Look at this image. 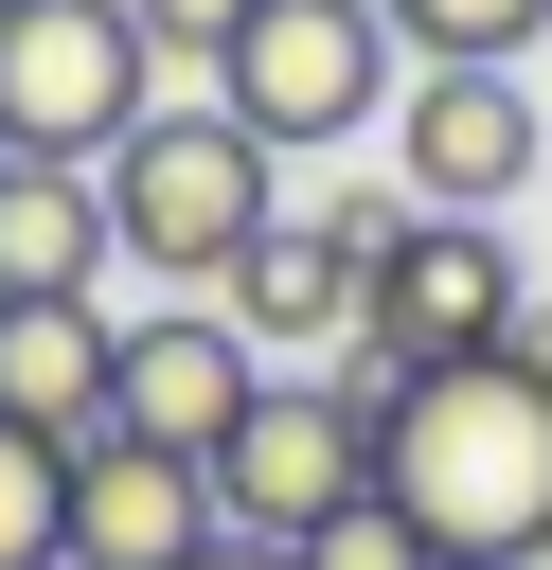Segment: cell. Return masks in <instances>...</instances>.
<instances>
[{
	"mask_svg": "<svg viewBox=\"0 0 552 570\" xmlns=\"http://www.w3.org/2000/svg\"><path fill=\"white\" fill-rule=\"evenodd\" d=\"M374 499L427 534V570H534L552 552V392L516 356L410 374V410L374 428Z\"/></svg>",
	"mask_w": 552,
	"mask_h": 570,
	"instance_id": "1",
	"label": "cell"
},
{
	"mask_svg": "<svg viewBox=\"0 0 552 570\" xmlns=\"http://www.w3.org/2000/svg\"><path fill=\"white\" fill-rule=\"evenodd\" d=\"M89 196H107V267H142V285H231L285 232V160L231 107H142L89 160Z\"/></svg>",
	"mask_w": 552,
	"mask_h": 570,
	"instance_id": "2",
	"label": "cell"
},
{
	"mask_svg": "<svg viewBox=\"0 0 552 570\" xmlns=\"http://www.w3.org/2000/svg\"><path fill=\"white\" fill-rule=\"evenodd\" d=\"M392 89H410V53H392L374 0H249V36L214 53V107H231L267 160H285V142H356Z\"/></svg>",
	"mask_w": 552,
	"mask_h": 570,
	"instance_id": "3",
	"label": "cell"
},
{
	"mask_svg": "<svg viewBox=\"0 0 552 570\" xmlns=\"http://www.w3.org/2000/svg\"><path fill=\"white\" fill-rule=\"evenodd\" d=\"M160 53H142V18L125 0H0V160H107L160 89H142Z\"/></svg>",
	"mask_w": 552,
	"mask_h": 570,
	"instance_id": "4",
	"label": "cell"
},
{
	"mask_svg": "<svg viewBox=\"0 0 552 570\" xmlns=\"http://www.w3.org/2000/svg\"><path fill=\"white\" fill-rule=\"evenodd\" d=\"M356 499H374V428H356L338 392H285V374H267L249 428L214 445V517H231L249 552H303V534L356 517Z\"/></svg>",
	"mask_w": 552,
	"mask_h": 570,
	"instance_id": "5",
	"label": "cell"
},
{
	"mask_svg": "<svg viewBox=\"0 0 552 570\" xmlns=\"http://www.w3.org/2000/svg\"><path fill=\"white\" fill-rule=\"evenodd\" d=\"M392 125H410V142H392V178H410L427 214H481V232H499V196H534V178H552V125H534V89H516V71H410V89H392Z\"/></svg>",
	"mask_w": 552,
	"mask_h": 570,
	"instance_id": "6",
	"label": "cell"
},
{
	"mask_svg": "<svg viewBox=\"0 0 552 570\" xmlns=\"http://www.w3.org/2000/svg\"><path fill=\"white\" fill-rule=\"evenodd\" d=\"M516 303H534V267H516L481 214H427V249L356 303V338H374V356H410V374H463V356H499V338H516Z\"/></svg>",
	"mask_w": 552,
	"mask_h": 570,
	"instance_id": "7",
	"label": "cell"
},
{
	"mask_svg": "<svg viewBox=\"0 0 552 570\" xmlns=\"http://www.w3.org/2000/svg\"><path fill=\"white\" fill-rule=\"evenodd\" d=\"M249 392H267V356H249L214 303H160V321H125L107 428H125V445H160V463H214V445L249 428Z\"/></svg>",
	"mask_w": 552,
	"mask_h": 570,
	"instance_id": "8",
	"label": "cell"
},
{
	"mask_svg": "<svg viewBox=\"0 0 552 570\" xmlns=\"http://www.w3.org/2000/svg\"><path fill=\"white\" fill-rule=\"evenodd\" d=\"M231 517H214V463H160V445H71V552L53 570H196Z\"/></svg>",
	"mask_w": 552,
	"mask_h": 570,
	"instance_id": "9",
	"label": "cell"
},
{
	"mask_svg": "<svg viewBox=\"0 0 552 570\" xmlns=\"http://www.w3.org/2000/svg\"><path fill=\"white\" fill-rule=\"evenodd\" d=\"M107 374H125V321L107 303H0V428L18 445H107Z\"/></svg>",
	"mask_w": 552,
	"mask_h": 570,
	"instance_id": "10",
	"label": "cell"
},
{
	"mask_svg": "<svg viewBox=\"0 0 552 570\" xmlns=\"http://www.w3.org/2000/svg\"><path fill=\"white\" fill-rule=\"evenodd\" d=\"M0 303H107V196L71 160H0Z\"/></svg>",
	"mask_w": 552,
	"mask_h": 570,
	"instance_id": "11",
	"label": "cell"
},
{
	"mask_svg": "<svg viewBox=\"0 0 552 570\" xmlns=\"http://www.w3.org/2000/svg\"><path fill=\"white\" fill-rule=\"evenodd\" d=\"M214 321H231L249 356H303V338L338 356V338H356V267H338L321 232H267V249H249V267L214 285Z\"/></svg>",
	"mask_w": 552,
	"mask_h": 570,
	"instance_id": "12",
	"label": "cell"
},
{
	"mask_svg": "<svg viewBox=\"0 0 552 570\" xmlns=\"http://www.w3.org/2000/svg\"><path fill=\"white\" fill-rule=\"evenodd\" d=\"M374 18H392L410 71H516V53L552 36V0H374Z\"/></svg>",
	"mask_w": 552,
	"mask_h": 570,
	"instance_id": "13",
	"label": "cell"
},
{
	"mask_svg": "<svg viewBox=\"0 0 552 570\" xmlns=\"http://www.w3.org/2000/svg\"><path fill=\"white\" fill-rule=\"evenodd\" d=\"M303 232H321V249L356 267V303H374V285L427 249V196H410V178H356V196H338V214H303Z\"/></svg>",
	"mask_w": 552,
	"mask_h": 570,
	"instance_id": "14",
	"label": "cell"
},
{
	"mask_svg": "<svg viewBox=\"0 0 552 570\" xmlns=\"http://www.w3.org/2000/svg\"><path fill=\"white\" fill-rule=\"evenodd\" d=\"M53 552H71V463L0 428V570H53Z\"/></svg>",
	"mask_w": 552,
	"mask_h": 570,
	"instance_id": "15",
	"label": "cell"
},
{
	"mask_svg": "<svg viewBox=\"0 0 552 570\" xmlns=\"http://www.w3.org/2000/svg\"><path fill=\"white\" fill-rule=\"evenodd\" d=\"M285 570H427V534H410L392 499H356V517H321V534H303Z\"/></svg>",
	"mask_w": 552,
	"mask_h": 570,
	"instance_id": "16",
	"label": "cell"
},
{
	"mask_svg": "<svg viewBox=\"0 0 552 570\" xmlns=\"http://www.w3.org/2000/svg\"><path fill=\"white\" fill-rule=\"evenodd\" d=\"M125 18H142V53H196V71L249 36V0H125Z\"/></svg>",
	"mask_w": 552,
	"mask_h": 570,
	"instance_id": "17",
	"label": "cell"
},
{
	"mask_svg": "<svg viewBox=\"0 0 552 570\" xmlns=\"http://www.w3.org/2000/svg\"><path fill=\"white\" fill-rule=\"evenodd\" d=\"M196 570H285V552H249V534H214V552H196Z\"/></svg>",
	"mask_w": 552,
	"mask_h": 570,
	"instance_id": "18",
	"label": "cell"
},
{
	"mask_svg": "<svg viewBox=\"0 0 552 570\" xmlns=\"http://www.w3.org/2000/svg\"><path fill=\"white\" fill-rule=\"evenodd\" d=\"M534 196H552V178H534Z\"/></svg>",
	"mask_w": 552,
	"mask_h": 570,
	"instance_id": "19",
	"label": "cell"
}]
</instances>
